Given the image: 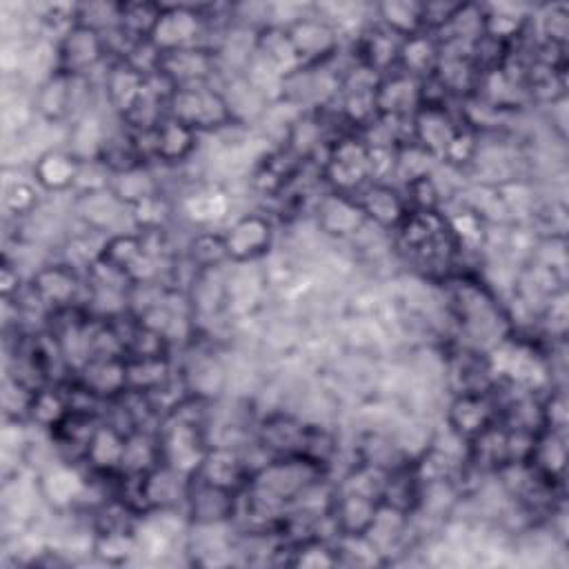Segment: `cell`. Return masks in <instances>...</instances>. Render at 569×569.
Instances as JSON below:
<instances>
[{"instance_id":"6","label":"cell","mask_w":569,"mask_h":569,"mask_svg":"<svg viewBox=\"0 0 569 569\" xmlns=\"http://www.w3.org/2000/svg\"><path fill=\"white\" fill-rule=\"evenodd\" d=\"M449 429L460 440L471 442L493 422H498V400L491 393V387L485 391H462L449 405L447 416Z\"/></svg>"},{"instance_id":"17","label":"cell","mask_w":569,"mask_h":569,"mask_svg":"<svg viewBox=\"0 0 569 569\" xmlns=\"http://www.w3.org/2000/svg\"><path fill=\"white\" fill-rule=\"evenodd\" d=\"M147 82V76L140 73L138 69H133L129 62L124 60H116L109 71L104 73V93L107 100L111 102L113 109H118L120 113L127 111V107L136 100V96L142 91Z\"/></svg>"},{"instance_id":"14","label":"cell","mask_w":569,"mask_h":569,"mask_svg":"<svg viewBox=\"0 0 569 569\" xmlns=\"http://www.w3.org/2000/svg\"><path fill=\"white\" fill-rule=\"evenodd\" d=\"M438 62H440L438 40L427 31H420L402 40L400 53H398V67L402 69V73H409L416 80H425L436 73Z\"/></svg>"},{"instance_id":"3","label":"cell","mask_w":569,"mask_h":569,"mask_svg":"<svg viewBox=\"0 0 569 569\" xmlns=\"http://www.w3.org/2000/svg\"><path fill=\"white\" fill-rule=\"evenodd\" d=\"M207 16L198 7L189 4H162V13L149 42L160 51H176L184 47H204L200 42L204 33Z\"/></svg>"},{"instance_id":"12","label":"cell","mask_w":569,"mask_h":569,"mask_svg":"<svg viewBox=\"0 0 569 569\" xmlns=\"http://www.w3.org/2000/svg\"><path fill=\"white\" fill-rule=\"evenodd\" d=\"M318 224L325 233L345 238L358 233L367 224V218L353 196L333 191L318 202Z\"/></svg>"},{"instance_id":"20","label":"cell","mask_w":569,"mask_h":569,"mask_svg":"<svg viewBox=\"0 0 569 569\" xmlns=\"http://www.w3.org/2000/svg\"><path fill=\"white\" fill-rule=\"evenodd\" d=\"M538 33H542V42H551L558 47L567 44L569 33V18L565 4H547L540 13Z\"/></svg>"},{"instance_id":"7","label":"cell","mask_w":569,"mask_h":569,"mask_svg":"<svg viewBox=\"0 0 569 569\" xmlns=\"http://www.w3.org/2000/svg\"><path fill=\"white\" fill-rule=\"evenodd\" d=\"M218 51L211 47H184L176 51H160L158 73H162L173 87L207 84L216 73Z\"/></svg>"},{"instance_id":"9","label":"cell","mask_w":569,"mask_h":569,"mask_svg":"<svg viewBox=\"0 0 569 569\" xmlns=\"http://www.w3.org/2000/svg\"><path fill=\"white\" fill-rule=\"evenodd\" d=\"M193 478L229 489V491H240L247 487L249 482V469L242 462L240 453L233 451L227 445H218V447H209L202 462L198 465V469L191 473Z\"/></svg>"},{"instance_id":"8","label":"cell","mask_w":569,"mask_h":569,"mask_svg":"<svg viewBox=\"0 0 569 569\" xmlns=\"http://www.w3.org/2000/svg\"><path fill=\"white\" fill-rule=\"evenodd\" d=\"M227 258L233 262H251L264 256L273 240L271 222L260 213H244L233 220L229 229L222 233Z\"/></svg>"},{"instance_id":"2","label":"cell","mask_w":569,"mask_h":569,"mask_svg":"<svg viewBox=\"0 0 569 569\" xmlns=\"http://www.w3.org/2000/svg\"><path fill=\"white\" fill-rule=\"evenodd\" d=\"M325 178L333 184L336 191L356 196L362 187L371 182L369 147L362 138H338L329 144L325 160Z\"/></svg>"},{"instance_id":"18","label":"cell","mask_w":569,"mask_h":569,"mask_svg":"<svg viewBox=\"0 0 569 569\" xmlns=\"http://www.w3.org/2000/svg\"><path fill=\"white\" fill-rule=\"evenodd\" d=\"M373 11L380 18V24L393 31L400 38L416 36L422 29V2H382Z\"/></svg>"},{"instance_id":"22","label":"cell","mask_w":569,"mask_h":569,"mask_svg":"<svg viewBox=\"0 0 569 569\" xmlns=\"http://www.w3.org/2000/svg\"><path fill=\"white\" fill-rule=\"evenodd\" d=\"M36 191L27 182H18L7 191V207L16 213H29L36 204Z\"/></svg>"},{"instance_id":"19","label":"cell","mask_w":569,"mask_h":569,"mask_svg":"<svg viewBox=\"0 0 569 569\" xmlns=\"http://www.w3.org/2000/svg\"><path fill=\"white\" fill-rule=\"evenodd\" d=\"M160 13L156 2H120V27L136 40H149Z\"/></svg>"},{"instance_id":"10","label":"cell","mask_w":569,"mask_h":569,"mask_svg":"<svg viewBox=\"0 0 569 569\" xmlns=\"http://www.w3.org/2000/svg\"><path fill=\"white\" fill-rule=\"evenodd\" d=\"M378 116L411 118L420 109V80L409 73H387L376 84Z\"/></svg>"},{"instance_id":"1","label":"cell","mask_w":569,"mask_h":569,"mask_svg":"<svg viewBox=\"0 0 569 569\" xmlns=\"http://www.w3.org/2000/svg\"><path fill=\"white\" fill-rule=\"evenodd\" d=\"M167 116L180 120L193 131H216L236 124L224 93L211 89L209 84L176 87L169 96Z\"/></svg>"},{"instance_id":"16","label":"cell","mask_w":569,"mask_h":569,"mask_svg":"<svg viewBox=\"0 0 569 569\" xmlns=\"http://www.w3.org/2000/svg\"><path fill=\"white\" fill-rule=\"evenodd\" d=\"M78 291V278L71 269L56 264L38 271L33 276V293L42 305H49L53 311L67 309Z\"/></svg>"},{"instance_id":"13","label":"cell","mask_w":569,"mask_h":569,"mask_svg":"<svg viewBox=\"0 0 569 569\" xmlns=\"http://www.w3.org/2000/svg\"><path fill=\"white\" fill-rule=\"evenodd\" d=\"M82 158L60 149H49L33 164L36 182L47 191H64L78 182Z\"/></svg>"},{"instance_id":"21","label":"cell","mask_w":569,"mask_h":569,"mask_svg":"<svg viewBox=\"0 0 569 569\" xmlns=\"http://www.w3.org/2000/svg\"><path fill=\"white\" fill-rule=\"evenodd\" d=\"M222 258H227L222 233L220 236L218 233H200L198 238H193V242H191L193 264H198L200 269H209V267L218 264Z\"/></svg>"},{"instance_id":"11","label":"cell","mask_w":569,"mask_h":569,"mask_svg":"<svg viewBox=\"0 0 569 569\" xmlns=\"http://www.w3.org/2000/svg\"><path fill=\"white\" fill-rule=\"evenodd\" d=\"M353 198L360 204L365 218L373 220L382 229H396L409 211L405 196H400L387 182H369Z\"/></svg>"},{"instance_id":"15","label":"cell","mask_w":569,"mask_h":569,"mask_svg":"<svg viewBox=\"0 0 569 569\" xmlns=\"http://www.w3.org/2000/svg\"><path fill=\"white\" fill-rule=\"evenodd\" d=\"M196 142H198V131L167 116L153 129V158L162 162H180L196 149Z\"/></svg>"},{"instance_id":"5","label":"cell","mask_w":569,"mask_h":569,"mask_svg":"<svg viewBox=\"0 0 569 569\" xmlns=\"http://www.w3.org/2000/svg\"><path fill=\"white\" fill-rule=\"evenodd\" d=\"M104 56H107V44L102 33L76 22L58 40L56 71H62L69 76H87L104 60Z\"/></svg>"},{"instance_id":"4","label":"cell","mask_w":569,"mask_h":569,"mask_svg":"<svg viewBox=\"0 0 569 569\" xmlns=\"http://www.w3.org/2000/svg\"><path fill=\"white\" fill-rule=\"evenodd\" d=\"M289 40L296 49L300 67H318L331 60L340 49V36L333 24L320 16H302L284 24Z\"/></svg>"}]
</instances>
